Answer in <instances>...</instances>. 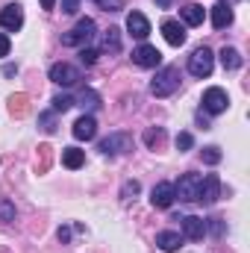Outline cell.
<instances>
[{
	"mask_svg": "<svg viewBox=\"0 0 250 253\" xmlns=\"http://www.w3.org/2000/svg\"><path fill=\"white\" fill-rule=\"evenodd\" d=\"M162 36H165V42L171 44V47H183L186 44V27L180 24V21H174V18H168V21H162Z\"/></svg>",
	"mask_w": 250,
	"mask_h": 253,
	"instance_id": "8fae6325",
	"label": "cell"
},
{
	"mask_svg": "<svg viewBox=\"0 0 250 253\" xmlns=\"http://www.w3.org/2000/svg\"><path fill=\"white\" fill-rule=\"evenodd\" d=\"M141 191V186H138V180H126L124 186H121V200L124 203H129V200H135V194Z\"/></svg>",
	"mask_w": 250,
	"mask_h": 253,
	"instance_id": "d4e9b609",
	"label": "cell"
},
{
	"mask_svg": "<svg viewBox=\"0 0 250 253\" xmlns=\"http://www.w3.org/2000/svg\"><path fill=\"white\" fill-rule=\"evenodd\" d=\"M126 0H94V6L97 9H103V12H121L124 9Z\"/></svg>",
	"mask_w": 250,
	"mask_h": 253,
	"instance_id": "f1b7e54d",
	"label": "cell"
},
{
	"mask_svg": "<svg viewBox=\"0 0 250 253\" xmlns=\"http://www.w3.org/2000/svg\"><path fill=\"white\" fill-rule=\"evenodd\" d=\"M180 18L186 21L188 27H200L203 18H206V9H203L200 3H186V6L180 9Z\"/></svg>",
	"mask_w": 250,
	"mask_h": 253,
	"instance_id": "ac0fdd59",
	"label": "cell"
},
{
	"mask_svg": "<svg viewBox=\"0 0 250 253\" xmlns=\"http://www.w3.org/2000/svg\"><path fill=\"white\" fill-rule=\"evenodd\" d=\"M156 248L162 253H177L183 248V236L174 230H162V233H156Z\"/></svg>",
	"mask_w": 250,
	"mask_h": 253,
	"instance_id": "e0dca14e",
	"label": "cell"
},
{
	"mask_svg": "<svg viewBox=\"0 0 250 253\" xmlns=\"http://www.w3.org/2000/svg\"><path fill=\"white\" fill-rule=\"evenodd\" d=\"M71 132H74L77 141H91V138L97 135V121H94V115H83V118H77Z\"/></svg>",
	"mask_w": 250,
	"mask_h": 253,
	"instance_id": "4fadbf2b",
	"label": "cell"
},
{
	"mask_svg": "<svg viewBox=\"0 0 250 253\" xmlns=\"http://www.w3.org/2000/svg\"><path fill=\"white\" fill-rule=\"evenodd\" d=\"M126 33H129L132 39L144 42V39L150 36V21H147L141 12H129V15H126Z\"/></svg>",
	"mask_w": 250,
	"mask_h": 253,
	"instance_id": "7c38bea8",
	"label": "cell"
},
{
	"mask_svg": "<svg viewBox=\"0 0 250 253\" xmlns=\"http://www.w3.org/2000/svg\"><path fill=\"white\" fill-rule=\"evenodd\" d=\"M0 221H15V203L12 200H6V197H0Z\"/></svg>",
	"mask_w": 250,
	"mask_h": 253,
	"instance_id": "4316f807",
	"label": "cell"
},
{
	"mask_svg": "<svg viewBox=\"0 0 250 253\" xmlns=\"http://www.w3.org/2000/svg\"><path fill=\"white\" fill-rule=\"evenodd\" d=\"M97 56H100V53H97L94 47H80V62L83 65H94L97 62Z\"/></svg>",
	"mask_w": 250,
	"mask_h": 253,
	"instance_id": "1f68e13d",
	"label": "cell"
},
{
	"mask_svg": "<svg viewBox=\"0 0 250 253\" xmlns=\"http://www.w3.org/2000/svg\"><path fill=\"white\" fill-rule=\"evenodd\" d=\"M150 203H153L156 209H168V206L174 203V183H159V186H153Z\"/></svg>",
	"mask_w": 250,
	"mask_h": 253,
	"instance_id": "2e32d148",
	"label": "cell"
},
{
	"mask_svg": "<svg viewBox=\"0 0 250 253\" xmlns=\"http://www.w3.org/2000/svg\"><path fill=\"white\" fill-rule=\"evenodd\" d=\"M212 68H215V53H212L206 44L197 47V50L188 56V74L197 77V80H206V77L212 74Z\"/></svg>",
	"mask_w": 250,
	"mask_h": 253,
	"instance_id": "3957f363",
	"label": "cell"
},
{
	"mask_svg": "<svg viewBox=\"0 0 250 253\" xmlns=\"http://www.w3.org/2000/svg\"><path fill=\"white\" fill-rule=\"evenodd\" d=\"M47 77H50L56 85L71 88V85H77V83L83 80V71H80L77 65H71V62H53L50 65V71H47Z\"/></svg>",
	"mask_w": 250,
	"mask_h": 253,
	"instance_id": "277c9868",
	"label": "cell"
},
{
	"mask_svg": "<svg viewBox=\"0 0 250 253\" xmlns=\"http://www.w3.org/2000/svg\"><path fill=\"white\" fill-rule=\"evenodd\" d=\"M39 3H42L44 12H53V9H56V0H39Z\"/></svg>",
	"mask_w": 250,
	"mask_h": 253,
	"instance_id": "d590c367",
	"label": "cell"
},
{
	"mask_svg": "<svg viewBox=\"0 0 250 253\" xmlns=\"http://www.w3.org/2000/svg\"><path fill=\"white\" fill-rule=\"evenodd\" d=\"M180 68H174V65H165V68H159L156 71V77L150 80V94L153 97H171L177 88H180Z\"/></svg>",
	"mask_w": 250,
	"mask_h": 253,
	"instance_id": "6da1fadb",
	"label": "cell"
},
{
	"mask_svg": "<svg viewBox=\"0 0 250 253\" xmlns=\"http://www.w3.org/2000/svg\"><path fill=\"white\" fill-rule=\"evenodd\" d=\"M9 50H12V42H9V36H6V33H0V59H3V56H9Z\"/></svg>",
	"mask_w": 250,
	"mask_h": 253,
	"instance_id": "d6a6232c",
	"label": "cell"
},
{
	"mask_svg": "<svg viewBox=\"0 0 250 253\" xmlns=\"http://www.w3.org/2000/svg\"><path fill=\"white\" fill-rule=\"evenodd\" d=\"M62 165L65 168H71V171L83 168V165H85V153H83L80 147H65L62 150Z\"/></svg>",
	"mask_w": 250,
	"mask_h": 253,
	"instance_id": "d6986e66",
	"label": "cell"
},
{
	"mask_svg": "<svg viewBox=\"0 0 250 253\" xmlns=\"http://www.w3.org/2000/svg\"><path fill=\"white\" fill-rule=\"evenodd\" d=\"M230 24H233V6L227 0H218L212 6V27L215 30H227Z\"/></svg>",
	"mask_w": 250,
	"mask_h": 253,
	"instance_id": "9a60e30c",
	"label": "cell"
},
{
	"mask_svg": "<svg viewBox=\"0 0 250 253\" xmlns=\"http://www.w3.org/2000/svg\"><path fill=\"white\" fill-rule=\"evenodd\" d=\"M206 230H209L215 239H221V236H224V218H209V221H206Z\"/></svg>",
	"mask_w": 250,
	"mask_h": 253,
	"instance_id": "f546056e",
	"label": "cell"
},
{
	"mask_svg": "<svg viewBox=\"0 0 250 253\" xmlns=\"http://www.w3.org/2000/svg\"><path fill=\"white\" fill-rule=\"evenodd\" d=\"M97 150L103 153V156H124L132 150V135L129 132H112V135H106L100 144H97Z\"/></svg>",
	"mask_w": 250,
	"mask_h": 253,
	"instance_id": "5b68a950",
	"label": "cell"
},
{
	"mask_svg": "<svg viewBox=\"0 0 250 253\" xmlns=\"http://www.w3.org/2000/svg\"><path fill=\"white\" fill-rule=\"evenodd\" d=\"M200 156H203V162H206V165H218V162L224 159V153H221V147H215V144H209V147H203V150H200Z\"/></svg>",
	"mask_w": 250,
	"mask_h": 253,
	"instance_id": "cb8c5ba5",
	"label": "cell"
},
{
	"mask_svg": "<svg viewBox=\"0 0 250 253\" xmlns=\"http://www.w3.org/2000/svg\"><path fill=\"white\" fill-rule=\"evenodd\" d=\"M180 221H183V239H188V242H200V239L206 236V221H203V218L186 215V218H180Z\"/></svg>",
	"mask_w": 250,
	"mask_h": 253,
	"instance_id": "5bb4252c",
	"label": "cell"
},
{
	"mask_svg": "<svg viewBox=\"0 0 250 253\" xmlns=\"http://www.w3.org/2000/svg\"><path fill=\"white\" fill-rule=\"evenodd\" d=\"M94 33H97V24H94L91 18H80V21L62 36V44L65 47H85V44L94 39Z\"/></svg>",
	"mask_w": 250,
	"mask_h": 253,
	"instance_id": "7a4b0ae2",
	"label": "cell"
},
{
	"mask_svg": "<svg viewBox=\"0 0 250 253\" xmlns=\"http://www.w3.org/2000/svg\"><path fill=\"white\" fill-rule=\"evenodd\" d=\"M56 236H59V242H68V239H71V230H68V227H59V233H56Z\"/></svg>",
	"mask_w": 250,
	"mask_h": 253,
	"instance_id": "e575fe53",
	"label": "cell"
},
{
	"mask_svg": "<svg viewBox=\"0 0 250 253\" xmlns=\"http://www.w3.org/2000/svg\"><path fill=\"white\" fill-rule=\"evenodd\" d=\"M100 50H109V53H118L121 50V30L118 27H109L100 39Z\"/></svg>",
	"mask_w": 250,
	"mask_h": 253,
	"instance_id": "ffe728a7",
	"label": "cell"
},
{
	"mask_svg": "<svg viewBox=\"0 0 250 253\" xmlns=\"http://www.w3.org/2000/svg\"><path fill=\"white\" fill-rule=\"evenodd\" d=\"M3 74H6V77H15V74H18V68H15V65H6V68H3Z\"/></svg>",
	"mask_w": 250,
	"mask_h": 253,
	"instance_id": "8d00e7d4",
	"label": "cell"
},
{
	"mask_svg": "<svg viewBox=\"0 0 250 253\" xmlns=\"http://www.w3.org/2000/svg\"><path fill=\"white\" fill-rule=\"evenodd\" d=\"M218 197H221V177H218V174H206V177L200 180L197 203H206V206H212V203H218Z\"/></svg>",
	"mask_w": 250,
	"mask_h": 253,
	"instance_id": "9c48e42d",
	"label": "cell"
},
{
	"mask_svg": "<svg viewBox=\"0 0 250 253\" xmlns=\"http://www.w3.org/2000/svg\"><path fill=\"white\" fill-rule=\"evenodd\" d=\"M80 9V0H62V12L65 15H74Z\"/></svg>",
	"mask_w": 250,
	"mask_h": 253,
	"instance_id": "836d02e7",
	"label": "cell"
},
{
	"mask_svg": "<svg viewBox=\"0 0 250 253\" xmlns=\"http://www.w3.org/2000/svg\"><path fill=\"white\" fill-rule=\"evenodd\" d=\"M50 103H53V112H68L74 106V94H56Z\"/></svg>",
	"mask_w": 250,
	"mask_h": 253,
	"instance_id": "484cf974",
	"label": "cell"
},
{
	"mask_svg": "<svg viewBox=\"0 0 250 253\" xmlns=\"http://www.w3.org/2000/svg\"><path fill=\"white\" fill-rule=\"evenodd\" d=\"M162 141H165V129L162 126H147L144 129V144L147 147H159Z\"/></svg>",
	"mask_w": 250,
	"mask_h": 253,
	"instance_id": "603a6c76",
	"label": "cell"
},
{
	"mask_svg": "<svg viewBox=\"0 0 250 253\" xmlns=\"http://www.w3.org/2000/svg\"><path fill=\"white\" fill-rule=\"evenodd\" d=\"M191 147H194V135H191V132H180V135H177V150L186 153Z\"/></svg>",
	"mask_w": 250,
	"mask_h": 253,
	"instance_id": "4dcf8cb0",
	"label": "cell"
},
{
	"mask_svg": "<svg viewBox=\"0 0 250 253\" xmlns=\"http://www.w3.org/2000/svg\"><path fill=\"white\" fill-rule=\"evenodd\" d=\"M227 106H230V97H227V91L221 85H209L203 91V112L221 115V112H227Z\"/></svg>",
	"mask_w": 250,
	"mask_h": 253,
	"instance_id": "52a82bcc",
	"label": "cell"
},
{
	"mask_svg": "<svg viewBox=\"0 0 250 253\" xmlns=\"http://www.w3.org/2000/svg\"><path fill=\"white\" fill-rule=\"evenodd\" d=\"M132 62L138 65V68H159L162 53H159L153 44H138V47L132 50Z\"/></svg>",
	"mask_w": 250,
	"mask_h": 253,
	"instance_id": "30bf717a",
	"label": "cell"
},
{
	"mask_svg": "<svg viewBox=\"0 0 250 253\" xmlns=\"http://www.w3.org/2000/svg\"><path fill=\"white\" fill-rule=\"evenodd\" d=\"M53 115H56V112H42V115H39V126H42L47 135L56 132V121H53Z\"/></svg>",
	"mask_w": 250,
	"mask_h": 253,
	"instance_id": "83f0119b",
	"label": "cell"
},
{
	"mask_svg": "<svg viewBox=\"0 0 250 253\" xmlns=\"http://www.w3.org/2000/svg\"><path fill=\"white\" fill-rule=\"evenodd\" d=\"M218 56H221V65H224V71H239V68H242V62H245V59H242V53H239L236 47H224Z\"/></svg>",
	"mask_w": 250,
	"mask_h": 253,
	"instance_id": "7402d4cb",
	"label": "cell"
},
{
	"mask_svg": "<svg viewBox=\"0 0 250 253\" xmlns=\"http://www.w3.org/2000/svg\"><path fill=\"white\" fill-rule=\"evenodd\" d=\"M0 27L6 33H18L24 27V6L21 3H9L0 9Z\"/></svg>",
	"mask_w": 250,
	"mask_h": 253,
	"instance_id": "ba28073f",
	"label": "cell"
},
{
	"mask_svg": "<svg viewBox=\"0 0 250 253\" xmlns=\"http://www.w3.org/2000/svg\"><path fill=\"white\" fill-rule=\"evenodd\" d=\"M74 103H77V106H83V109H88V115H91L94 109H100V94H97V91H91V88H85V91H80V94L74 97Z\"/></svg>",
	"mask_w": 250,
	"mask_h": 253,
	"instance_id": "44dd1931",
	"label": "cell"
},
{
	"mask_svg": "<svg viewBox=\"0 0 250 253\" xmlns=\"http://www.w3.org/2000/svg\"><path fill=\"white\" fill-rule=\"evenodd\" d=\"M200 174H183L180 183H174V200L180 203H194L197 200V191H200Z\"/></svg>",
	"mask_w": 250,
	"mask_h": 253,
	"instance_id": "8992f818",
	"label": "cell"
}]
</instances>
